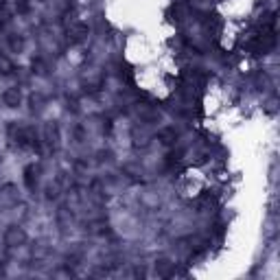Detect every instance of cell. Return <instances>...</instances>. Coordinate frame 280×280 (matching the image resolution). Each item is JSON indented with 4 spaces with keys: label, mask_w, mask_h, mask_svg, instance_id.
<instances>
[{
    "label": "cell",
    "mask_w": 280,
    "mask_h": 280,
    "mask_svg": "<svg viewBox=\"0 0 280 280\" xmlns=\"http://www.w3.org/2000/svg\"><path fill=\"white\" fill-rule=\"evenodd\" d=\"M42 140H46V144H50V147H57V142H59V129H57V125H53V123L46 125L44 138H42Z\"/></svg>",
    "instance_id": "obj_3"
},
{
    "label": "cell",
    "mask_w": 280,
    "mask_h": 280,
    "mask_svg": "<svg viewBox=\"0 0 280 280\" xmlns=\"http://www.w3.org/2000/svg\"><path fill=\"white\" fill-rule=\"evenodd\" d=\"M4 243L9 247H22L26 243V232L20 226H9L4 232Z\"/></svg>",
    "instance_id": "obj_1"
},
{
    "label": "cell",
    "mask_w": 280,
    "mask_h": 280,
    "mask_svg": "<svg viewBox=\"0 0 280 280\" xmlns=\"http://www.w3.org/2000/svg\"><path fill=\"white\" fill-rule=\"evenodd\" d=\"M9 48H11L13 53H22V50H24V37L18 33L9 35Z\"/></svg>",
    "instance_id": "obj_7"
},
{
    "label": "cell",
    "mask_w": 280,
    "mask_h": 280,
    "mask_svg": "<svg viewBox=\"0 0 280 280\" xmlns=\"http://www.w3.org/2000/svg\"><path fill=\"white\" fill-rule=\"evenodd\" d=\"M0 202L2 204H16L18 202V193L13 186H4L2 190H0Z\"/></svg>",
    "instance_id": "obj_6"
},
{
    "label": "cell",
    "mask_w": 280,
    "mask_h": 280,
    "mask_svg": "<svg viewBox=\"0 0 280 280\" xmlns=\"http://www.w3.org/2000/svg\"><path fill=\"white\" fill-rule=\"evenodd\" d=\"M13 70H16V66H13V62L7 57V55L0 53V74L9 77V74H13Z\"/></svg>",
    "instance_id": "obj_8"
},
{
    "label": "cell",
    "mask_w": 280,
    "mask_h": 280,
    "mask_svg": "<svg viewBox=\"0 0 280 280\" xmlns=\"http://www.w3.org/2000/svg\"><path fill=\"white\" fill-rule=\"evenodd\" d=\"M2 103L7 107H18L22 103V92L20 88H7V90L2 92Z\"/></svg>",
    "instance_id": "obj_2"
},
{
    "label": "cell",
    "mask_w": 280,
    "mask_h": 280,
    "mask_svg": "<svg viewBox=\"0 0 280 280\" xmlns=\"http://www.w3.org/2000/svg\"><path fill=\"white\" fill-rule=\"evenodd\" d=\"M37 180H40V166H29V169L24 171V184L29 190H33L37 186Z\"/></svg>",
    "instance_id": "obj_4"
},
{
    "label": "cell",
    "mask_w": 280,
    "mask_h": 280,
    "mask_svg": "<svg viewBox=\"0 0 280 280\" xmlns=\"http://www.w3.org/2000/svg\"><path fill=\"white\" fill-rule=\"evenodd\" d=\"M156 274L158 276H171V274H173V263L166 258L156 260Z\"/></svg>",
    "instance_id": "obj_5"
},
{
    "label": "cell",
    "mask_w": 280,
    "mask_h": 280,
    "mask_svg": "<svg viewBox=\"0 0 280 280\" xmlns=\"http://www.w3.org/2000/svg\"><path fill=\"white\" fill-rule=\"evenodd\" d=\"M16 9H18L20 13H26V11H29V2H26V0H18V2H16Z\"/></svg>",
    "instance_id": "obj_9"
}]
</instances>
